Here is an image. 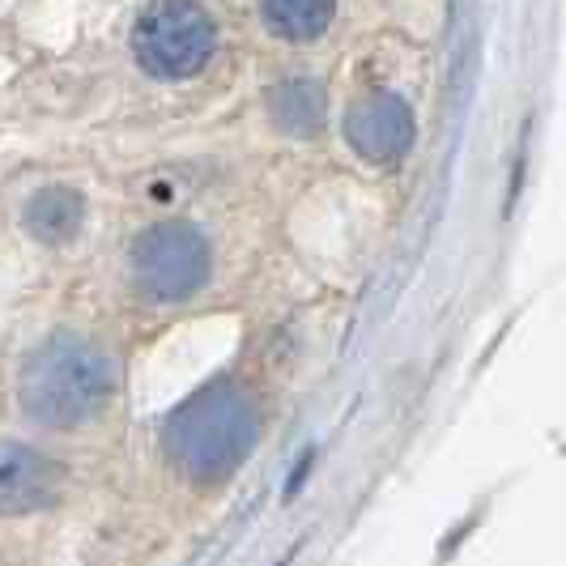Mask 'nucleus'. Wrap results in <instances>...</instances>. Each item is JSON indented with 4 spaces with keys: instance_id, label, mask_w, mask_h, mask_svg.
I'll use <instances>...</instances> for the list:
<instances>
[{
    "instance_id": "obj_1",
    "label": "nucleus",
    "mask_w": 566,
    "mask_h": 566,
    "mask_svg": "<svg viewBox=\"0 0 566 566\" xmlns=\"http://www.w3.org/2000/svg\"><path fill=\"white\" fill-rule=\"evenodd\" d=\"M112 392V354L82 333H52L18 370V405L30 422L48 430H77L103 418Z\"/></svg>"
},
{
    "instance_id": "obj_5",
    "label": "nucleus",
    "mask_w": 566,
    "mask_h": 566,
    "mask_svg": "<svg viewBox=\"0 0 566 566\" xmlns=\"http://www.w3.org/2000/svg\"><path fill=\"white\" fill-rule=\"evenodd\" d=\"M345 137L354 145V154H363L367 163H392L413 142V112L409 103L392 90H375L367 98H358L345 115Z\"/></svg>"
},
{
    "instance_id": "obj_8",
    "label": "nucleus",
    "mask_w": 566,
    "mask_h": 566,
    "mask_svg": "<svg viewBox=\"0 0 566 566\" xmlns=\"http://www.w3.org/2000/svg\"><path fill=\"white\" fill-rule=\"evenodd\" d=\"M269 119L285 137H315L328 119V94L319 82L294 77L269 90Z\"/></svg>"
},
{
    "instance_id": "obj_6",
    "label": "nucleus",
    "mask_w": 566,
    "mask_h": 566,
    "mask_svg": "<svg viewBox=\"0 0 566 566\" xmlns=\"http://www.w3.org/2000/svg\"><path fill=\"white\" fill-rule=\"evenodd\" d=\"M64 473L27 443H0V515H34L60 499Z\"/></svg>"
},
{
    "instance_id": "obj_2",
    "label": "nucleus",
    "mask_w": 566,
    "mask_h": 566,
    "mask_svg": "<svg viewBox=\"0 0 566 566\" xmlns=\"http://www.w3.org/2000/svg\"><path fill=\"white\" fill-rule=\"evenodd\" d=\"M260 434V413L255 400L239 388V384H209L197 397H188L167 418L163 443H167L170 464L192 478V482L209 485L230 478L255 448Z\"/></svg>"
},
{
    "instance_id": "obj_9",
    "label": "nucleus",
    "mask_w": 566,
    "mask_h": 566,
    "mask_svg": "<svg viewBox=\"0 0 566 566\" xmlns=\"http://www.w3.org/2000/svg\"><path fill=\"white\" fill-rule=\"evenodd\" d=\"M337 0H260V18L285 43H312L333 27Z\"/></svg>"
},
{
    "instance_id": "obj_4",
    "label": "nucleus",
    "mask_w": 566,
    "mask_h": 566,
    "mask_svg": "<svg viewBox=\"0 0 566 566\" xmlns=\"http://www.w3.org/2000/svg\"><path fill=\"white\" fill-rule=\"evenodd\" d=\"M213 48L218 27L200 0H154L133 30V56L158 82H184L200 73Z\"/></svg>"
},
{
    "instance_id": "obj_3",
    "label": "nucleus",
    "mask_w": 566,
    "mask_h": 566,
    "mask_svg": "<svg viewBox=\"0 0 566 566\" xmlns=\"http://www.w3.org/2000/svg\"><path fill=\"white\" fill-rule=\"evenodd\" d=\"M128 273H133V290L145 303H184L205 290L209 273H213V252L209 239L188 222H158L137 234L133 255H128Z\"/></svg>"
},
{
    "instance_id": "obj_7",
    "label": "nucleus",
    "mask_w": 566,
    "mask_h": 566,
    "mask_svg": "<svg viewBox=\"0 0 566 566\" xmlns=\"http://www.w3.org/2000/svg\"><path fill=\"white\" fill-rule=\"evenodd\" d=\"M85 222V200L77 188H64V184H52V188H39L34 197L27 200L22 209V227H27L30 239L39 243H69Z\"/></svg>"
}]
</instances>
